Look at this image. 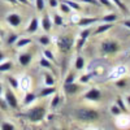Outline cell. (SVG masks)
<instances>
[{
	"label": "cell",
	"instance_id": "6da1fadb",
	"mask_svg": "<svg viewBox=\"0 0 130 130\" xmlns=\"http://www.w3.org/2000/svg\"><path fill=\"white\" fill-rule=\"evenodd\" d=\"M75 117L81 121H95L99 118V113L94 109H78L75 112Z\"/></svg>",
	"mask_w": 130,
	"mask_h": 130
},
{
	"label": "cell",
	"instance_id": "7a4b0ae2",
	"mask_svg": "<svg viewBox=\"0 0 130 130\" xmlns=\"http://www.w3.org/2000/svg\"><path fill=\"white\" fill-rule=\"evenodd\" d=\"M26 116L30 121L37 122V121H40L42 118L46 116V109L43 107H34V108H31V109L27 111Z\"/></svg>",
	"mask_w": 130,
	"mask_h": 130
},
{
	"label": "cell",
	"instance_id": "3957f363",
	"mask_svg": "<svg viewBox=\"0 0 130 130\" xmlns=\"http://www.w3.org/2000/svg\"><path fill=\"white\" fill-rule=\"evenodd\" d=\"M118 50H120V44L115 40H104L102 43V51L104 53H108V55L116 53Z\"/></svg>",
	"mask_w": 130,
	"mask_h": 130
},
{
	"label": "cell",
	"instance_id": "277c9868",
	"mask_svg": "<svg viewBox=\"0 0 130 130\" xmlns=\"http://www.w3.org/2000/svg\"><path fill=\"white\" fill-rule=\"evenodd\" d=\"M73 46V39L69 37V35H64V37H60L59 40H57V47L60 48V51L62 52H68Z\"/></svg>",
	"mask_w": 130,
	"mask_h": 130
},
{
	"label": "cell",
	"instance_id": "5b68a950",
	"mask_svg": "<svg viewBox=\"0 0 130 130\" xmlns=\"http://www.w3.org/2000/svg\"><path fill=\"white\" fill-rule=\"evenodd\" d=\"M4 99L7 100V103H8L9 107H12V108H17L18 107V100H17L14 92L10 90V89H7L5 90V98H4Z\"/></svg>",
	"mask_w": 130,
	"mask_h": 130
},
{
	"label": "cell",
	"instance_id": "8992f818",
	"mask_svg": "<svg viewBox=\"0 0 130 130\" xmlns=\"http://www.w3.org/2000/svg\"><path fill=\"white\" fill-rule=\"evenodd\" d=\"M102 98V92L99 89H90L85 94V99H87V100H91V102H98Z\"/></svg>",
	"mask_w": 130,
	"mask_h": 130
},
{
	"label": "cell",
	"instance_id": "52a82bcc",
	"mask_svg": "<svg viewBox=\"0 0 130 130\" xmlns=\"http://www.w3.org/2000/svg\"><path fill=\"white\" fill-rule=\"evenodd\" d=\"M7 22L12 27H18L21 25V22H22V18H21V16L17 14V13H9L7 16Z\"/></svg>",
	"mask_w": 130,
	"mask_h": 130
},
{
	"label": "cell",
	"instance_id": "ba28073f",
	"mask_svg": "<svg viewBox=\"0 0 130 130\" xmlns=\"http://www.w3.org/2000/svg\"><path fill=\"white\" fill-rule=\"evenodd\" d=\"M81 90V86L77 85V83H68V85H65L64 83V91L65 94H68V95H74V94H77L78 91Z\"/></svg>",
	"mask_w": 130,
	"mask_h": 130
},
{
	"label": "cell",
	"instance_id": "9c48e42d",
	"mask_svg": "<svg viewBox=\"0 0 130 130\" xmlns=\"http://www.w3.org/2000/svg\"><path fill=\"white\" fill-rule=\"evenodd\" d=\"M95 22H98V18H95V17H85V18H79L78 20L77 25L81 26V27H89L90 25H92Z\"/></svg>",
	"mask_w": 130,
	"mask_h": 130
},
{
	"label": "cell",
	"instance_id": "30bf717a",
	"mask_svg": "<svg viewBox=\"0 0 130 130\" xmlns=\"http://www.w3.org/2000/svg\"><path fill=\"white\" fill-rule=\"evenodd\" d=\"M38 29H39V20L37 17H32L31 21H30V24L26 27V31L29 32V34H34V32H37Z\"/></svg>",
	"mask_w": 130,
	"mask_h": 130
},
{
	"label": "cell",
	"instance_id": "8fae6325",
	"mask_svg": "<svg viewBox=\"0 0 130 130\" xmlns=\"http://www.w3.org/2000/svg\"><path fill=\"white\" fill-rule=\"evenodd\" d=\"M18 62H20V65H22V67H27L31 62V53H29V52L21 53L18 56Z\"/></svg>",
	"mask_w": 130,
	"mask_h": 130
},
{
	"label": "cell",
	"instance_id": "7c38bea8",
	"mask_svg": "<svg viewBox=\"0 0 130 130\" xmlns=\"http://www.w3.org/2000/svg\"><path fill=\"white\" fill-rule=\"evenodd\" d=\"M40 25H42V29L44 31H50L51 27H52V21L50 18L48 14H44L42 17V21H40Z\"/></svg>",
	"mask_w": 130,
	"mask_h": 130
},
{
	"label": "cell",
	"instance_id": "4fadbf2b",
	"mask_svg": "<svg viewBox=\"0 0 130 130\" xmlns=\"http://www.w3.org/2000/svg\"><path fill=\"white\" fill-rule=\"evenodd\" d=\"M112 26H113V24L104 22L103 25H99V26L96 27V30L94 31V34H102V32H105V31H108L109 29H112Z\"/></svg>",
	"mask_w": 130,
	"mask_h": 130
},
{
	"label": "cell",
	"instance_id": "5bb4252c",
	"mask_svg": "<svg viewBox=\"0 0 130 130\" xmlns=\"http://www.w3.org/2000/svg\"><path fill=\"white\" fill-rule=\"evenodd\" d=\"M31 39L30 38H21V39H17L16 42V47L17 48H22V47H26L29 44H31Z\"/></svg>",
	"mask_w": 130,
	"mask_h": 130
},
{
	"label": "cell",
	"instance_id": "9a60e30c",
	"mask_svg": "<svg viewBox=\"0 0 130 130\" xmlns=\"http://www.w3.org/2000/svg\"><path fill=\"white\" fill-rule=\"evenodd\" d=\"M55 91H56V87H55V86H47V87H44V89L40 91V96L52 95V94H55Z\"/></svg>",
	"mask_w": 130,
	"mask_h": 130
},
{
	"label": "cell",
	"instance_id": "2e32d148",
	"mask_svg": "<svg viewBox=\"0 0 130 130\" xmlns=\"http://www.w3.org/2000/svg\"><path fill=\"white\" fill-rule=\"evenodd\" d=\"M39 64H40V67H42V68H44V69H53L52 61L47 60L46 57H40V60H39Z\"/></svg>",
	"mask_w": 130,
	"mask_h": 130
},
{
	"label": "cell",
	"instance_id": "e0dca14e",
	"mask_svg": "<svg viewBox=\"0 0 130 130\" xmlns=\"http://www.w3.org/2000/svg\"><path fill=\"white\" fill-rule=\"evenodd\" d=\"M74 68H75V70H82L85 68V59L82 56H78L77 59H75Z\"/></svg>",
	"mask_w": 130,
	"mask_h": 130
},
{
	"label": "cell",
	"instance_id": "ac0fdd59",
	"mask_svg": "<svg viewBox=\"0 0 130 130\" xmlns=\"http://www.w3.org/2000/svg\"><path fill=\"white\" fill-rule=\"evenodd\" d=\"M35 100H37V95H35V94H31V92H27V94L25 95L24 104H25V105H29V104H31L32 102H35Z\"/></svg>",
	"mask_w": 130,
	"mask_h": 130
},
{
	"label": "cell",
	"instance_id": "d6986e66",
	"mask_svg": "<svg viewBox=\"0 0 130 130\" xmlns=\"http://www.w3.org/2000/svg\"><path fill=\"white\" fill-rule=\"evenodd\" d=\"M12 62L10 61H3V62H0V73H5L8 70L12 69Z\"/></svg>",
	"mask_w": 130,
	"mask_h": 130
},
{
	"label": "cell",
	"instance_id": "ffe728a7",
	"mask_svg": "<svg viewBox=\"0 0 130 130\" xmlns=\"http://www.w3.org/2000/svg\"><path fill=\"white\" fill-rule=\"evenodd\" d=\"M103 22H107V24H113L117 21V16L115 13H111V14H105L103 18H102Z\"/></svg>",
	"mask_w": 130,
	"mask_h": 130
},
{
	"label": "cell",
	"instance_id": "44dd1931",
	"mask_svg": "<svg viewBox=\"0 0 130 130\" xmlns=\"http://www.w3.org/2000/svg\"><path fill=\"white\" fill-rule=\"evenodd\" d=\"M44 82L47 86H53L55 85V78H53V75L51 73H44Z\"/></svg>",
	"mask_w": 130,
	"mask_h": 130
},
{
	"label": "cell",
	"instance_id": "7402d4cb",
	"mask_svg": "<svg viewBox=\"0 0 130 130\" xmlns=\"http://www.w3.org/2000/svg\"><path fill=\"white\" fill-rule=\"evenodd\" d=\"M57 8H60V10L62 13H65V14H69L70 12H72V9H70V7L65 3V2H62V3H59V7Z\"/></svg>",
	"mask_w": 130,
	"mask_h": 130
},
{
	"label": "cell",
	"instance_id": "603a6c76",
	"mask_svg": "<svg viewBox=\"0 0 130 130\" xmlns=\"http://www.w3.org/2000/svg\"><path fill=\"white\" fill-rule=\"evenodd\" d=\"M65 3L70 7V9H74V10H81L82 9L81 4H78L77 2H73V0H65Z\"/></svg>",
	"mask_w": 130,
	"mask_h": 130
},
{
	"label": "cell",
	"instance_id": "cb8c5ba5",
	"mask_svg": "<svg viewBox=\"0 0 130 130\" xmlns=\"http://www.w3.org/2000/svg\"><path fill=\"white\" fill-rule=\"evenodd\" d=\"M38 40H39L40 44H43V46H50L51 44V38L48 35H40Z\"/></svg>",
	"mask_w": 130,
	"mask_h": 130
},
{
	"label": "cell",
	"instance_id": "d4e9b609",
	"mask_svg": "<svg viewBox=\"0 0 130 130\" xmlns=\"http://www.w3.org/2000/svg\"><path fill=\"white\" fill-rule=\"evenodd\" d=\"M7 79H8V82H9V85H10V87H12V89H14V90L18 89L20 83H18V79L16 77H8Z\"/></svg>",
	"mask_w": 130,
	"mask_h": 130
},
{
	"label": "cell",
	"instance_id": "484cf974",
	"mask_svg": "<svg viewBox=\"0 0 130 130\" xmlns=\"http://www.w3.org/2000/svg\"><path fill=\"white\" fill-rule=\"evenodd\" d=\"M111 2H112V3H113L116 7H118V8H120V9L122 10V12H124V13H126V12H127V9H126L125 4L121 2V0H111Z\"/></svg>",
	"mask_w": 130,
	"mask_h": 130
},
{
	"label": "cell",
	"instance_id": "4316f807",
	"mask_svg": "<svg viewBox=\"0 0 130 130\" xmlns=\"http://www.w3.org/2000/svg\"><path fill=\"white\" fill-rule=\"evenodd\" d=\"M116 105L121 109V112H126V105L124 103V100L121 99V98H117V100H116Z\"/></svg>",
	"mask_w": 130,
	"mask_h": 130
},
{
	"label": "cell",
	"instance_id": "83f0119b",
	"mask_svg": "<svg viewBox=\"0 0 130 130\" xmlns=\"http://www.w3.org/2000/svg\"><path fill=\"white\" fill-rule=\"evenodd\" d=\"M53 24H55L56 26H61L64 24V20L60 14H53Z\"/></svg>",
	"mask_w": 130,
	"mask_h": 130
},
{
	"label": "cell",
	"instance_id": "f1b7e54d",
	"mask_svg": "<svg viewBox=\"0 0 130 130\" xmlns=\"http://www.w3.org/2000/svg\"><path fill=\"white\" fill-rule=\"evenodd\" d=\"M43 57H46V59L50 60V61L55 60V56H53V53H52L50 50H44V51H43Z\"/></svg>",
	"mask_w": 130,
	"mask_h": 130
},
{
	"label": "cell",
	"instance_id": "f546056e",
	"mask_svg": "<svg viewBox=\"0 0 130 130\" xmlns=\"http://www.w3.org/2000/svg\"><path fill=\"white\" fill-rule=\"evenodd\" d=\"M98 2H99V4H102V5H104L107 8H109V9L115 8V4L111 2V0H98Z\"/></svg>",
	"mask_w": 130,
	"mask_h": 130
},
{
	"label": "cell",
	"instance_id": "4dcf8cb0",
	"mask_svg": "<svg viewBox=\"0 0 130 130\" xmlns=\"http://www.w3.org/2000/svg\"><path fill=\"white\" fill-rule=\"evenodd\" d=\"M90 34H91V30L87 27V29H83L82 31H81V34H79V38H82V39H87L89 37H90Z\"/></svg>",
	"mask_w": 130,
	"mask_h": 130
},
{
	"label": "cell",
	"instance_id": "1f68e13d",
	"mask_svg": "<svg viewBox=\"0 0 130 130\" xmlns=\"http://www.w3.org/2000/svg\"><path fill=\"white\" fill-rule=\"evenodd\" d=\"M0 129L2 130H16L14 126L12 124H9V122H2V125H0Z\"/></svg>",
	"mask_w": 130,
	"mask_h": 130
},
{
	"label": "cell",
	"instance_id": "d6a6232c",
	"mask_svg": "<svg viewBox=\"0 0 130 130\" xmlns=\"http://www.w3.org/2000/svg\"><path fill=\"white\" fill-rule=\"evenodd\" d=\"M35 8L38 9V12H42L44 9V0H35Z\"/></svg>",
	"mask_w": 130,
	"mask_h": 130
},
{
	"label": "cell",
	"instance_id": "836d02e7",
	"mask_svg": "<svg viewBox=\"0 0 130 130\" xmlns=\"http://www.w3.org/2000/svg\"><path fill=\"white\" fill-rule=\"evenodd\" d=\"M17 39H18V35H16V34H10L9 38H8V40H7V43H8L9 46H12V44H14V43L17 42Z\"/></svg>",
	"mask_w": 130,
	"mask_h": 130
},
{
	"label": "cell",
	"instance_id": "e575fe53",
	"mask_svg": "<svg viewBox=\"0 0 130 130\" xmlns=\"http://www.w3.org/2000/svg\"><path fill=\"white\" fill-rule=\"evenodd\" d=\"M90 79H91V74H83V75H81L79 82L81 83H89Z\"/></svg>",
	"mask_w": 130,
	"mask_h": 130
},
{
	"label": "cell",
	"instance_id": "d590c367",
	"mask_svg": "<svg viewBox=\"0 0 130 130\" xmlns=\"http://www.w3.org/2000/svg\"><path fill=\"white\" fill-rule=\"evenodd\" d=\"M111 112H112V115H115V116H118V115L122 113L121 109H120V108H118L117 105H113V107L111 108Z\"/></svg>",
	"mask_w": 130,
	"mask_h": 130
},
{
	"label": "cell",
	"instance_id": "8d00e7d4",
	"mask_svg": "<svg viewBox=\"0 0 130 130\" xmlns=\"http://www.w3.org/2000/svg\"><path fill=\"white\" fill-rule=\"evenodd\" d=\"M59 102H60V96H59V95L56 94L55 96H53V99H52V103H51V107H52V108H55V107H56V105L59 104Z\"/></svg>",
	"mask_w": 130,
	"mask_h": 130
},
{
	"label": "cell",
	"instance_id": "74e56055",
	"mask_svg": "<svg viewBox=\"0 0 130 130\" xmlns=\"http://www.w3.org/2000/svg\"><path fill=\"white\" fill-rule=\"evenodd\" d=\"M74 82V74L73 73H70V74H68V77L65 78V85H68V83H73Z\"/></svg>",
	"mask_w": 130,
	"mask_h": 130
},
{
	"label": "cell",
	"instance_id": "f35d334b",
	"mask_svg": "<svg viewBox=\"0 0 130 130\" xmlns=\"http://www.w3.org/2000/svg\"><path fill=\"white\" fill-rule=\"evenodd\" d=\"M0 108L4 111H7V108H8V103L5 99H3V98H0Z\"/></svg>",
	"mask_w": 130,
	"mask_h": 130
},
{
	"label": "cell",
	"instance_id": "ab89813d",
	"mask_svg": "<svg viewBox=\"0 0 130 130\" xmlns=\"http://www.w3.org/2000/svg\"><path fill=\"white\" fill-rule=\"evenodd\" d=\"M81 2H83L86 4H91V5H99V2H98V0H81Z\"/></svg>",
	"mask_w": 130,
	"mask_h": 130
},
{
	"label": "cell",
	"instance_id": "60d3db41",
	"mask_svg": "<svg viewBox=\"0 0 130 130\" xmlns=\"http://www.w3.org/2000/svg\"><path fill=\"white\" fill-rule=\"evenodd\" d=\"M48 4H50L51 8H57L59 7V2H57V0H50Z\"/></svg>",
	"mask_w": 130,
	"mask_h": 130
},
{
	"label": "cell",
	"instance_id": "b9f144b4",
	"mask_svg": "<svg viewBox=\"0 0 130 130\" xmlns=\"http://www.w3.org/2000/svg\"><path fill=\"white\" fill-rule=\"evenodd\" d=\"M85 42H86V39L79 38V40H78V43H77V50H81V48H82V46L85 44Z\"/></svg>",
	"mask_w": 130,
	"mask_h": 130
},
{
	"label": "cell",
	"instance_id": "7bdbcfd3",
	"mask_svg": "<svg viewBox=\"0 0 130 130\" xmlns=\"http://www.w3.org/2000/svg\"><path fill=\"white\" fill-rule=\"evenodd\" d=\"M126 85V81L125 79H118L116 82V86H118V87H124V86Z\"/></svg>",
	"mask_w": 130,
	"mask_h": 130
},
{
	"label": "cell",
	"instance_id": "ee69618b",
	"mask_svg": "<svg viewBox=\"0 0 130 130\" xmlns=\"http://www.w3.org/2000/svg\"><path fill=\"white\" fill-rule=\"evenodd\" d=\"M17 2H18L20 4H25V5H29V4H30L29 0H17Z\"/></svg>",
	"mask_w": 130,
	"mask_h": 130
},
{
	"label": "cell",
	"instance_id": "f6af8a7d",
	"mask_svg": "<svg viewBox=\"0 0 130 130\" xmlns=\"http://www.w3.org/2000/svg\"><path fill=\"white\" fill-rule=\"evenodd\" d=\"M124 26H126L127 29H130V20H126V21H124Z\"/></svg>",
	"mask_w": 130,
	"mask_h": 130
},
{
	"label": "cell",
	"instance_id": "bcb514c9",
	"mask_svg": "<svg viewBox=\"0 0 130 130\" xmlns=\"http://www.w3.org/2000/svg\"><path fill=\"white\" fill-rule=\"evenodd\" d=\"M4 60H5V56H4V53L0 51V62H3Z\"/></svg>",
	"mask_w": 130,
	"mask_h": 130
},
{
	"label": "cell",
	"instance_id": "7dc6e473",
	"mask_svg": "<svg viewBox=\"0 0 130 130\" xmlns=\"http://www.w3.org/2000/svg\"><path fill=\"white\" fill-rule=\"evenodd\" d=\"M78 20H79L78 16H73V17H72V21H73V22H78Z\"/></svg>",
	"mask_w": 130,
	"mask_h": 130
},
{
	"label": "cell",
	"instance_id": "c3c4849f",
	"mask_svg": "<svg viewBox=\"0 0 130 130\" xmlns=\"http://www.w3.org/2000/svg\"><path fill=\"white\" fill-rule=\"evenodd\" d=\"M8 3H10V4H18V2L17 0H7Z\"/></svg>",
	"mask_w": 130,
	"mask_h": 130
},
{
	"label": "cell",
	"instance_id": "681fc988",
	"mask_svg": "<svg viewBox=\"0 0 130 130\" xmlns=\"http://www.w3.org/2000/svg\"><path fill=\"white\" fill-rule=\"evenodd\" d=\"M126 102H127V104H129V105H130V95H129V96H127V98H126Z\"/></svg>",
	"mask_w": 130,
	"mask_h": 130
},
{
	"label": "cell",
	"instance_id": "f907efd6",
	"mask_svg": "<svg viewBox=\"0 0 130 130\" xmlns=\"http://www.w3.org/2000/svg\"><path fill=\"white\" fill-rule=\"evenodd\" d=\"M2 92H3V86H2V83H0V95H2Z\"/></svg>",
	"mask_w": 130,
	"mask_h": 130
},
{
	"label": "cell",
	"instance_id": "816d5d0a",
	"mask_svg": "<svg viewBox=\"0 0 130 130\" xmlns=\"http://www.w3.org/2000/svg\"><path fill=\"white\" fill-rule=\"evenodd\" d=\"M0 35H2V29H0Z\"/></svg>",
	"mask_w": 130,
	"mask_h": 130
},
{
	"label": "cell",
	"instance_id": "f5cc1de1",
	"mask_svg": "<svg viewBox=\"0 0 130 130\" xmlns=\"http://www.w3.org/2000/svg\"><path fill=\"white\" fill-rule=\"evenodd\" d=\"M29 2H30V3H31V2H34V0H29Z\"/></svg>",
	"mask_w": 130,
	"mask_h": 130
},
{
	"label": "cell",
	"instance_id": "db71d44e",
	"mask_svg": "<svg viewBox=\"0 0 130 130\" xmlns=\"http://www.w3.org/2000/svg\"><path fill=\"white\" fill-rule=\"evenodd\" d=\"M52 130H56V129H52Z\"/></svg>",
	"mask_w": 130,
	"mask_h": 130
},
{
	"label": "cell",
	"instance_id": "11a10c76",
	"mask_svg": "<svg viewBox=\"0 0 130 130\" xmlns=\"http://www.w3.org/2000/svg\"><path fill=\"white\" fill-rule=\"evenodd\" d=\"M129 72H130V68H129Z\"/></svg>",
	"mask_w": 130,
	"mask_h": 130
}]
</instances>
